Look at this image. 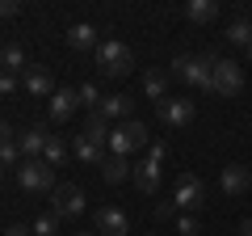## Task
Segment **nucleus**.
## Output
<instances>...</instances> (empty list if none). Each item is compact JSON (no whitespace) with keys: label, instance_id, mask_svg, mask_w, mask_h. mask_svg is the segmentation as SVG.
Masks as SVG:
<instances>
[{"label":"nucleus","instance_id":"obj_5","mask_svg":"<svg viewBox=\"0 0 252 236\" xmlns=\"http://www.w3.org/2000/svg\"><path fill=\"white\" fill-rule=\"evenodd\" d=\"M17 182H21V190H30V194H42V190L51 194L55 186H59L55 182V169L46 160H21L17 164Z\"/></svg>","mask_w":252,"mask_h":236},{"label":"nucleus","instance_id":"obj_35","mask_svg":"<svg viewBox=\"0 0 252 236\" xmlns=\"http://www.w3.org/2000/svg\"><path fill=\"white\" fill-rule=\"evenodd\" d=\"M0 182H4V164H0Z\"/></svg>","mask_w":252,"mask_h":236},{"label":"nucleus","instance_id":"obj_7","mask_svg":"<svg viewBox=\"0 0 252 236\" xmlns=\"http://www.w3.org/2000/svg\"><path fill=\"white\" fill-rule=\"evenodd\" d=\"M84 211V190L76 182H59L51 190V215H59V219H76Z\"/></svg>","mask_w":252,"mask_h":236},{"label":"nucleus","instance_id":"obj_15","mask_svg":"<svg viewBox=\"0 0 252 236\" xmlns=\"http://www.w3.org/2000/svg\"><path fill=\"white\" fill-rule=\"evenodd\" d=\"M101 177H105L109 186H118V182H126V177H135V164L126 160V156H114V152H109L105 164H101Z\"/></svg>","mask_w":252,"mask_h":236},{"label":"nucleus","instance_id":"obj_18","mask_svg":"<svg viewBox=\"0 0 252 236\" xmlns=\"http://www.w3.org/2000/svg\"><path fill=\"white\" fill-rule=\"evenodd\" d=\"M17 148H21V156H26V160H42V148H46V135H42V131H38V127H30V131H21Z\"/></svg>","mask_w":252,"mask_h":236},{"label":"nucleus","instance_id":"obj_16","mask_svg":"<svg viewBox=\"0 0 252 236\" xmlns=\"http://www.w3.org/2000/svg\"><path fill=\"white\" fill-rule=\"evenodd\" d=\"M135 186H139L143 194H156V190H160V160L147 156L143 164H135Z\"/></svg>","mask_w":252,"mask_h":236},{"label":"nucleus","instance_id":"obj_28","mask_svg":"<svg viewBox=\"0 0 252 236\" xmlns=\"http://www.w3.org/2000/svg\"><path fill=\"white\" fill-rule=\"evenodd\" d=\"M198 232H202V224L193 215H181L177 219V236H198Z\"/></svg>","mask_w":252,"mask_h":236},{"label":"nucleus","instance_id":"obj_21","mask_svg":"<svg viewBox=\"0 0 252 236\" xmlns=\"http://www.w3.org/2000/svg\"><path fill=\"white\" fill-rule=\"evenodd\" d=\"M143 93L160 106V101L168 97V76H164V72H143Z\"/></svg>","mask_w":252,"mask_h":236},{"label":"nucleus","instance_id":"obj_20","mask_svg":"<svg viewBox=\"0 0 252 236\" xmlns=\"http://www.w3.org/2000/svg\"><path fill=\"white\" fill-rule=\"evenodd\" d=\"M0 64H4V72H26V51H21L17 42H4L0 46Z\"/></svg>","mask_w":252,"mask_h":236},{"label":"nucleus","instance_id":"obj_19","mask_svg":"<svg viewBox=\"0 0 252 236\" xmlns=\"http://www.w3.org/2000/svg\"><path fill=\"white\" fill-rule=\"evenodd\" d=\"M185 17L193 21V26H210V21L219 17V4H215V0H189V4H185Z\"/></svg>","mask_w":252,"mask_h":236},{"label":"nucleus","instance_id":"obj_10","mask_svg":"<svg viewBox=\"0 0 252 236\" xmlns=\"http://www.w3.org/2000/svg\"><path fill=\"white\" fill-rule=\"evenodd\" d=\"M26 93H34V97H46V101H51V97H55V76H51V68L30 64V68H26Z\"/></svg>","mask_w":252,"mask_h":236},{"label":"nucleus","instance_id":"obj_6","mask_svg":"<svg viewBox=\"0 0 252 236\" xmlns=\"http://www.w3.org/2000/svg\"><path fill=\"white\" fill-rule=\"evenodd\" d=\"M210 84H215L219 97H235V93L244 89V64L215 55V72H210Z\"/></svg>","mask_w":252,"mask_h":236},{"label":"nucleus","instance_id":"obj_29","mask_svg":"<svg viewBox=\"0 0 252 236\" xmlns=\"http://www.w3.org/2000/svg\"><path fill=\"white\" fill-rule=\"evenodd\" d=\"M17 13H21L17 0H0V17H17Z\"/></svg>","mask_w":252,"mask_h":236},{"label":"nucleus","instance_id":"obj_14","mask_svg":"<svg viewBox=\"0 0 252 236\" xmlns=\"http://www.w3.org/2000/svg\"><path fill=\"white\" fill-rule=\"evenodd\" d=\"M80 135L89 139V144H101V148H109V135H114V127H109L105 118H101L97 110H93V114L84 118V127H80Z\"/></svg>","mask_w":252,"mask_h":236},{"label":"nucleus","instance_id":"obj_1","mask_svg":"<svg viewBox=\"0 0 252 236\" xmlns=\"http://www.w3.org/2000/svg\"><path fill=\"white\" fill-rule=\"evenodd\" d=\"M210 72H215V55H177L172 59V76L193 84V89H202V93H215Z\"/></svg>","mask_w":252,"mask_h":236},{"label":"nucleus","instance_id":"obj_23","mask_svg":"<svg viewBox=\"0 0 252 236\" xmlns=\"http://www.w3.org/2000/svg\"><path fill=\"white\" fill-rule=\"evenodd\" d=\"M76 156H80L84 164H105V148H101V144H89L84 135H76Z\"/></svg>","mask_w":252,"mask_h":236},{"label":"nucleus","instance_id":"obj_27","mask_svg":"<svg viewBox=\"0 0 252 236\" xmlns=\"http://www.w3.org/2000/svg\"><path fill=\"white\" fill-rule=\"evenodd\" d=\"M17 160H21V148H17V139L0 144V164H17Z\"/></svg>","mask_w":252,"mask_h":236},{"label":"nucleus","instance_id":"obj_9","mask_svg":"<svg viewBox=\"0 0 252 236\" xmlns=\"http://www.w3.org/2000/svg\"><path fill=\"white\" fill-rule=\"evenodd\" d=\"M97 236H130V219L118 207H101L97 211Z\"/></svg>","mask_w":252,"mask_h":236},{"label":"nucleus","instance_id":"obj_11","mask_svg":"<svg viewBox=\"0 0 252 236\" xmlns=\"http://www.w3.org/2000/svg\"><path fill=\"white\" fill-rule=\"evenodd\" d=\"M219 186H223V194L240 198V194H248V186H252V173L244 169V164H227V169L219 173Z\"/></svg>","mask_w":252,"mask_h":236},{"label":"nucleus","instance_id":"obj_25","mask_svg":"<svg viewBox=\"0 0 252 236\" xmlns=\"http://www.w3.org/2000/svg\"><path fill=\"white\" fill-rule=\"evenodd\" d=\"M55 228H59V215H38L30 232H34V236H55Z\"/></svg>","mask_w":252,"mask_h":236},{"label":"nucleus","instance_id":"obj_38","mask_svg":"<svg viewBox=\"0 0 252 236\" xmlns=\"http://www.w3.org/2000/svg\"><path fill=\"white\" fill-rule=\"evenodd\" d=\"M147 236H152V232H147Z\"/></svg>","mask_w":252,"mask_h":236},{"label":"nucleus","instance_id":"obj_36","mask_svg":"<svg viewBox=\"0 0 252 236\" xmlns=\"http://www.w3.org/2000/svg\"><path fill=\"white\" fill-rule=\"evenodd\" d=\"M248 59H252V42H248Z\"/></svg>","mask_w":252,"mask_h":236},{"label":"nucleus","instance_id":"obj_4","mask_svg":"<svg viewBox=\"0 0 252 236\" xmlns=\"http://www.w3.org/2000/svg\"><path fill=\"white\" fill-rule=\"evenodd\" d=\"M147 148H152V135H147V127L139 122V118H126V122H118L114 135H109V152H114V156L147 152Z\"/></svg>","mask_w":252,"mask_h":236},{"label":"nucleus","instance_id":"obj_30","mask_svg":"<svg viewBox=\"0 0 252 236\" xmlns=\"http://www.w3.org/2000/svg\"><path fill=\"white\" fill-rule=\"evenodd\" d=\"M147 156H152V160H160V164H164V156H168V144H152V148H147Z\"/></svg>","mask_w":252,"mask_h":236},{"label":"nucleus","instance_id":"obj_24","mask_svg":"<svg viewBox=\"0 0 252 236\" xmlns=\"http://www.w3.org/2000/svg\"><path fill=\"white\" fill-rule=\"evenodd\" d=\"M227 42H231V46H248V42H252V21H248V17L231 21V30H227Z\"/></svg>","mask_w":252,"mask_h":236},{"label":"nucleus","instance_id":"obj_12","mask_svg":"<svg viewBox=\"0 0 252 236\" xmlns=\"http://www.w3.org/2000/svg\"><path fill=\"white\" fill-rule=\"evenodd\" d=\"M76 106H80L76 89H55V97H51V106H46V114H51V122H67V118L76 114Z\"/></svg>","mask_w":252,"mask_h":236},{"label":"nucleus","instance_id":"obj_17","mask_svg":"<svg viewBox=\"0 0 252 236\" xmlns=\"http://www.w3.org/2000/svg\"><path fill=\"white\" fill-rule=\"evenodd\" d=\"M67 46H72V51H97L101 38H97L93 26H72V30H67Z\"/></svg>","mask_w":252,"mask_h":236},{"label":"nucleus","instance_id":"obj_3","mask_svg":"<svg viewBox=\"0 0 252 236\" xmlns=\"http://www.w3.org/2000/svg\"><path fill=\"white\" fill-rule=\"evenodd\" d=\"M93 55H97V72L114 76V80L130 76V68H135V55H130V46L118 42V38H105V42H101Z\"/></svg>","mask_w":252,"mask_h":236},{"label":"nucleus","instance_id":"obj_32","mask_svg":"<svg viewBox=\"0 0 252 236\" xmlns=\"http://www.w3.org/2000/svg\"><path fill=\"white\" fill-rule=\"evenodd\" d=\"M9 139H13V131H9V122L0 118V144H9Z\"/></svg>","mask_w":252,"mask_h":236},{"label":"nucleus","instance_id":"obj_8","mask_svg":"<svg viewBox=\"0 0 252 236\" xmlns=\"http://www.w3.org/2000/svg\"><path fill=\"white\" fill-rule=\"evenodd\" d=\"M156 114H160L164 127H185V122H193V101L189 97H164L156 106Z\"/></svg>","mask_w":252,"mask_h":236},{"label":"nucleus","instance_id":"obj_33","mask_svg":"<svg viewBox=\"0 0 252 236\" xmlns=\"http://www.w3.org/2000/svg\"><path fill=\"white\" fill-rule=\"evenodd\" d=\"M4 236H34V232H30V228H21V224H17V228H9V232H4Z\"/></svg>","mask_w":252,"mask_h":236},{"label":"nucleus","instance_id":"obj_34","mask_svg":"<svg viewBox=\"0 0 252 236\" xmlns=\"http://www.w3.org/2000/svg\"><path fill=\"white\" fill-rule=\"evenodd\" d=\"M240 236H252V215H248V219L240 224Z\"/></svg>","mask_w":252,"mask_h":236},{"label":"nucleus","instance_id":"obj_37","mask_svg":"<svg viewBox=\"0 0 252 236\" xmlns=\"http://www.w3.org/2000/svg\"><path fill=\"white\" fill-rule=\"evenodd\" d=\"M80 236H97V232H80Z\"/></svg>","mask_w":252,"mask_h":236},{"label":"nucleus","instance_id":"obj_13","mask_svg":"<svg viewBox=\"0 0 252 236\" xmlns=\"http://www.w3.org/2000/svg\"><path fill=\"white\" fill-rule=\"evenodd\" d=\"M130 110H135V101L122 97V93H114V97H101L97 114L105 118V122H126V118H130Z\"/></svg>","mask_w":252,"mask_h":236},{"label":"nucleus","instance_id":"obj_26","mask_svg":"<svg viewBox=\"0 0 252 236\" xmlns=\"http://www.w3.org/2000/svg\"><path fill=\"white\" fill-rule=\"evenodd\" d=\"M76 97H80V106H93V110L101 106V89H97V84H80V89H76Z\"/></svg>","mask_w":252,"mask_h":236},{"label":"nucleus","instance_id":"obj_22","mask_svg":"<svg viewBox=\"0 0 252 236\" xmlns=\"http://www.w3.org/2000/svg\"><path fill=\"white\" fill-rule=\"evenodd\" d=\"M67 152H72V148L63 144V139H59V135H46V148H42V160H46V164H51V169H59V164H63V160H67Z\"/></svg>","mask_w":252,"mask_h":236},{"label":"nucleus","instance_id":"obj_2","mask_svg":"<svg viewBox=\"0 0 252 236\" xmlns=\"http://www.w3.org/2000/svg\"><path fill=\"white\" fill-rule=\"evenodd\" d=\"M172 207L189 211V215L210 207V190H206V182H202L198 173H181L177 177V186H172Z\"/></svg>","mask_w":252,"mask_h":236},{"label":"nucleus","instance_id":"obj_31","mask_svg":"<svg viewBox=\"0 0 252 236\" xmlns=\"http://www.w3.org/2000/svg\"><path fill=\"white\" fill-rule=\"evenodd\" d=\"M17 89V80H13V72H0V93H13Z\"/></svg>","mask_w":252,"mask_h":236}]
</instances>
